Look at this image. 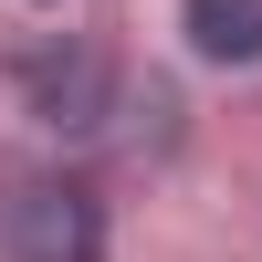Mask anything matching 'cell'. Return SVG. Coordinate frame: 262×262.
<instances>
[{
	"label": "cell",
	"mask_w": 262,
	"mask_h": 262,
	"mask_svg": "<svg viewBox=\"0 0 262 262\" xmlns=\"http://www.w3.org/2000/svg\"><path fill=\"white\" fill-rule=\"evenodd\" d=\"M179 32L200 63H262V0H179Z\"/></svg>",
	"instance_id": "3957f363"
},
{
	"label": "cell",
	"mask_w": 262,
	"mask_h": 262,
	"mask_svg": "<svg viewBox=\"0 0 262 262\" xmlns=\"http://www.w3.org/2000/svg\"><path fill=\"white\" fill-rule=\"evenodd\" d=\"M21 95H32L42 126H105L116 116V63L84 53V42H42V53H21Z\"/></svg>",
	"instance_id": "7a4b0ae2"
},
{
	"label": "cell",
	"mask_w": 262,
	"mask_h": 262,
	"mask_svg": "<svg viewBox=\"0 0 262 262\" xmlns=\"http://www.w3.org/2000/svg\"><path fill=\"white\" fill-rule=\"evenodd\" d=\"M0 262H105V200L74 168H0Z\"/></svg>",
	"instance_id": "6da1fadb"
}]
</instances>
